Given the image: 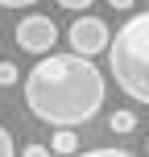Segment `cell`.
<instances>
[{
	"label": "cell",
	"instance_id": "4fadbf2b",
	"mask_svg": "<svg viewBox=\"0 0 149 157\" xmlns=\"http://www.w3.org/2000/svg\"><path fill=\"white\" fill-rule=\"evenodd\" d=\"M112 8H116V13H128V8H133V0H108Z\"/></svg>",
	"mask_w": 149,
	"mask_h": 157
},
{
	"label": "cell",
	"instance_id": "7a4b0ae2",
	"mask_svg": "<svg viewBox=\"0 0 149 157\" xmlns=\"http://www.w3.org/2000/svg\"><path fill=\"white\" fill-rule=\"evenodd\" d=\"M108 71L137 103H149V13L128 17L108 46Z\"/></svg>",
	"mask_w": 149,
	"mask_h": 157
},
{
	"label": "cell",
	"instance_id": "52a82bcc",
	"mask_svg": "<svg viewBox=\"0 0 149 157\" xmlns=\"http://www.w3.org/2000/svg\"><path fill=\"white\" fill-rule=\"evenodd\" d=\"M17 83V66L13 62H0V87H13Z\"/></svg>",
	"mask_w": 149,
	"mask_h": 157
},
{
	"label": "cell",
	"instance_id": "ba28073f",
	"mask_svg": "<svg viewBox=\"0 0 149 157\" xmlns=\"http://www.w3.org/2000/svg\"><path fill=\"white\" fill-rule=\"evenodd\" d=\"M21 153H25V157H46V153H54V149H50V145H41V141H29Z\"/></svg>",
	"mask_w": 149,
	"mask_h": 157
},
{
	"label": "cell",
	"instance_id": "5bb4252c",
	"mask_svg": "<svg viewBox=\"0 0 149 157\" xmlns=\"http://www.w3.org/2000/svg\"><path fill=\"white\" fill-rule=\"evenodd\" d=\"M145 153H149V136H145Z\"/></svg>",
	"mask_w": 149,
	"mask_h": 157
},
{
	"label": "cell",
	"instance_id": "8992f818",
	"mask_svg": "<svg viewBox=\"0 0 149 157\" xmlns=\"http://www.w3.org/2000/svg\"><path fill=\"white\" fill-rule=\"evenodd\" d=\"M108 128H112L116 136H124V132H133V128H137V116H133L128 108H116V112L108 116Z\"/></svg>",
	"mask_w": 149,
	"mask_h": 157
},
{
	"label": "cell",
	"instance_id": "9c48e42d",
	"mask_svg": "<svg viewBox=\"0 0 149 157\" xmlns=\"http://www.w3.org/2000/svg\"><path fill=\"white\" fill-rule=\"evenodd\" d=\"M13 153H17L13 136H8V128H0V157H13Z\"/></svg>",
	"mask_w": 149,
	"mask_h": 157
},
{
	"label": "cell",
	"instance_id": "7c38bea8",
	"mask_svg": "<svg viewBox=\"0 0 149 157\" xmlns=\"http://www.w3.org/2000/svg\"><path fill=\"white\" fill-rule=\"evenodd\" d=\"M29 4H37V0H0V8H29Z\"/></svg>",
	"mask_w": 149,
	"mask_h": 157
},
{
	"label": "cell",
	"instance_id": "30bf717a",
	"mask_svg": "<svg viewBox=\"0 0 149 157\" xmlns=\"http://www.w3.org/2000/svg\"><path fill=\"white\" fill-rule=\"evenodd\" d=\"M58 4H62V8H71V13H83V8H91L95 0H58Z\"/></svg>",
	"mask_w": 149,
	"mask_h": 157
},
{
	"label": "cell",
	"instance_id": "6da1fadb",
	"mask_svg": "<svg viewBox=\"0 0 149 157\" xmlns=\"http://www.w3.org/2000/svg\"><path fill=\"white\" fill-rule=\"evenodd\" d=\"M104 71L87 54H41L25 75V103L50 128H79L104 108Z\"/></svg>",
	"mask_w": 149,
	"mask_h": 157
},
{
	"label": "cell",
	"instance_id": "8fae6325",
	"mask_svg": "<svg viewBox=\"0 0 149 157\" xmlns=\"http://www.w3.org/2000/svg\"><path fill=\"white\" fill-rule=\"evenodd\" d=\"M87 153H91V157H124L128 149H87Z\"/></svg>",
	"mask_w": 149,
	"mask_h": 157
},
{
	"label": "cell",
	"instance_id": "277c9868",
	"mask_svg": "<svg viewBox=\"0 0 149 157\" xmlns=\"http://www.w3.org/2000/svg\"><path fill=\"white\" fill-rule=\"evenodd\" d=\"M66 41H71V50H79V54L95 58L100 50L112 46V29L100 21V17H75L71 29H66Z\"/></svg>",
	"mask_w": 149,
	"mask_h": 157
},
{
	"label": "cell",
	"instance_id": "5b68a950",
	"mask_svg": "<svg viewBox=\"0 0 149 157\" xmlns=\"http://www.w3.org/2000/svg\"><path fill=\"white\" fill-rule=\"evenodd\" d=\"M50 149H54V153H79V136H75V128H54Z\"/></svg>",
	"mask_w": 149,
	"mask_h": 157
},
{
	"label": "cell",
	"instance_id": "3957f363",
	"mask_svg": "<svg viewBox=\"0 0 149 157\" xmlns=\"http://www.w3.org/2000/svg\"><path fill=\"white\" fill-rule=\"evenodd\" d=\"M17 46L21 50H29V54H50V50L58 46V25H54V17H46V13H29V17H21V25H17Z\"/></svg>",
	"mask_w": 149,
	"mask_h": 157
}]
</instances>
